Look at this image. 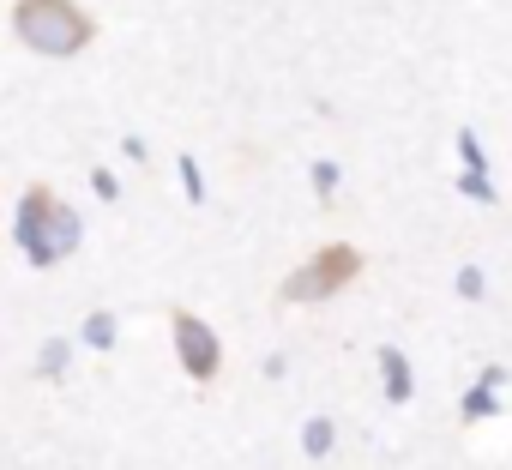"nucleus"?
Wrapping results in <instances>:
<instances>
[{
  "instance_id": "nucleus-4",
  "label": "nucleus",
  "mask_w": 512,
  "mask_h": 470,
  "mask_svg": "<svg viewBox=\"0 0 512 470\" xmlns=\"http://www.w3.org/2000/svg\"><path fill=\"white\" fill-rule=\"evenodd\" d=\"M344 272H350V254H344V248H332V260H320L314 272H302L284 296H296V302H302V296H320V290H326L332 278H344Z\"/></svg>"
},
{
  "instance_id": "nucleus-3",
  "label": "nucleus",
  "mask_w": 512,
  "mask_h": 470,
  "mask_svg": "<svg viewBox=\"0 0 512 470\" xmlns=\"http://www.w3.org/2000/svg\"><path fill=\"white\" fill-rule=\"evenodd\" d=\"M175 338H181V362L205 380V374L217 368V344H211V332H205L199 320H175Z\"/></svg>"
},
{
  "instance_id": "nucleus-5",
  "label": "nucleus",
  "mask_w": 512,
  "mask_h": 470,
  "mask_svg": "<svg viewBox=\"0 0 512 470\" xmlns=\"http://www.w3.org/2000/svg\"><path fill=\"white\" fill-rule=\"evenodd\" d=\"M326 446H332V422H314L308 428V452H326Z\"/></svg>"
},
{
  "instance_id": "nucleus-2",
  "label": "nucleus",
  "mask_w": 512,
  "mask_h": 470,
  "mask_svg": "<svg viewBox=\"0 0 512 470\" xmlns=\"http://www.w3.org/2000/svg\"><path fill=\"white\" fill-rule=\"evenodd\" d=\"M19 242H25L37 260H61V254L79 248V217H73L67 205L31 193V205H25V217H19Z\"/></svg>"
},
{
  "instance_id": "nucleus-6",
  "label": "nucleus",
  "mask_w": 512,
  "mask_h": 470,
  "mask_svg": "<svg viewBox=\"0 0 512 470\" xmlns=\"http://www.w3.org/2000/svg\"><path fill=\"white\" fill-rule=\"evenodd\" d=\"M85 332H91V344H109V338H115V326H109V320H91Z\"/></svg>"
},
{
  "instance_id": "nucleus-1",
  "label": "nucleus",
  "mask_w": 512,
  "mask_h": 470,
  "mask_svg": "<svg viewBox=\"0 0 512 470\" xmlns=\"http://www.w3.org/2000/svg\"><path fill=\"white\" fill-rule=\"evenodd\" d=\"M19 37L31 49H43V55H73V49H85L91 25H85L79 7H67V0H25L19 7Z\"/></svg>"
}]
</instances>
